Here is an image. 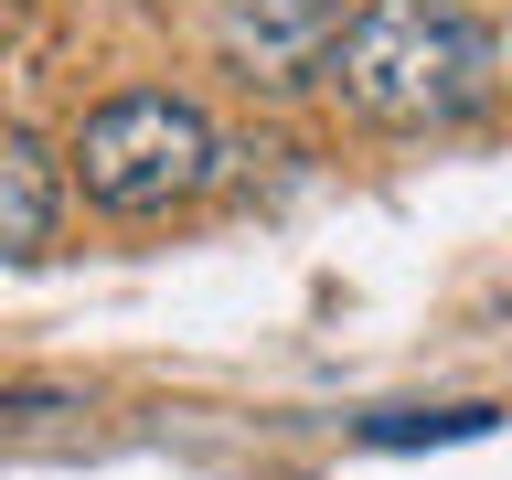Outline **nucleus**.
I'll return each mask as SVG.
<instances>
[{"label":"nucleus","mask_w":512,"mask_h":480,"mask_svg":"<svg viewBox=\"0 0 512 480\" xmlns=\"http://www.w3.org/2000/svg\"><path fill=\"white\" fill-rule=\"evenodd\" d=\"M491 32L459 0H352L342 43H331V86L352 118L374 128H448L491 96Z\"/></svg>","instance_id":"f257e3e1"},{"label":"nucleus","mask_w":512,"mask_h":480,"mask_svg":"<svg viewBox=\"0 0 512 480\" xmlns=\"http://www.w3.org/2000/svg\"><path fill=\"white\" fill-rule=\"evenodd\" d=\"M224 171V128L171 86H139V96H107L86 128H75V182L86 203L107 214H171L192 192H214Z\"/></svg>","instance_id":"f03ea898"},{"label":"nucleus","mask_w":512,"mask_h":480,"mask_svg":"<svg viewBox=\"0 0 512 480\" xmlns=\"http://www.w3.org/2000/svg\"><path fill=\"white\" fill-rule=\"evenodd\" d=\"M342 22H352V0H214L224 64H246L256 86H299V75H320L331 43H342Z\"/></svg>","instance_id":"7ed1b4c3"},{"label":"nucleus","mask_w":512,"mask_h":480,"mask_svg":"<svg viewBox=\"0 0 512 480\" xmlns=\"http://www.w3.org/2000/svg\"><path fill=\"white\" fill-rule=\"evenodd\" d=\"M54 214H64V182L43 160V139L22 118H0V256H43L54 246Z\"/></svg>","instance_id":"20e7f679"},{"label":"nucleus","mask_w":512,"mask_h":480,"mask_svg":"<svg viewBox=\"0 0 512 480\" xmlns=\"http://www.w3.org/2000/svg\"><path fill=\"white\" fill-rule=\"evenodd\" d=\"M480 427H491V406H438V416H363V438L374 448H416V438H480Z\"/></svg>","instance_id":"39448f33"}]
</instances>
